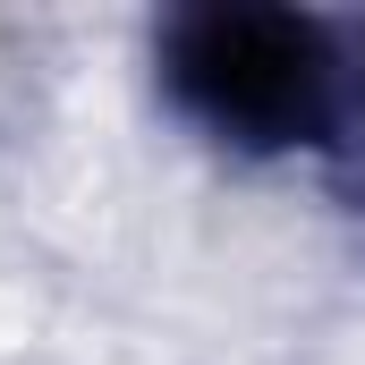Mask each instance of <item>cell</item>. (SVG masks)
Segmentation results:
<instances>
[{"instance_id": "cell-1", "label": "cell", "mask_w": 365, "mask_h": 365, "mask_svg": "<svg viewBox=\"0 0 365 365\" xmlns=\"http://www.w3.org/2000/svg\"><path fill=\"white\" fill-rule=\"evenodd\" d=\"M153 77L187 128L238 162L331 153L357 119V51L314 9H170L153 26Z\"/></svg>"}, {"instance_id": "cell-2", "label": "cell", "mask_w": 365, "mask_h": 365, "mask_svg": "<svg viewBox=\"0 0 365 365\" xmlns=\"http://www.w3.org/2000/svg\"><path fill=\"white\" fill-rule=\"evenodd\" d=\"M357 119H365V51H357Z\"/></svg>"}]
</instances>
